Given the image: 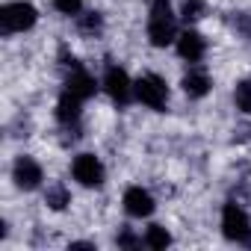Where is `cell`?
Instances as JSON below:
<instances>
[{
  "instance_id": "cell-13",
  "label": "cell",
  "mask_w": 251,
  "mask_h": 251,
  "mask_svg": "<svg viewBox=\"0 0 251 251\" xmlns=\"http://www.w3.org/2000/svg\"><path fill=\"white\" fill-rule=\"evenodd\" d=\"M45 201H48V207H50V210H65V204L71 201V195H68V189H65L62 183H53V186L48 189Z\"/></svg>"
},
{
  "instance_id": "cell-6",
  "label": "cell",
  "mask_w": 251,
  "mask_h": 251,
  "mask_svg": "<svg viewBox=\"0 0 251 251\" xmlns=\"http://www.w3.org/2000/svg\"><path fill=\"white\" fill-rule=\"evenodd\" d=\"M71 172H74V180L83 183V186H89V189L103 183V166H100V160H98L95 154H80V157H74Z\"/></svg>"
},
{
  "instance_id": "cell-17",
  "label": "cell",
  "mask_w": 251,
  "mask_h": 251,
  "mask_svg": "<svg viewBox=\"0 0 251 251\" xmlns=\"http://www.w3.org/2000/svg\"><path fill=\"white\" fill-rule=\"evenodd\" d=\"M233 27H236V33H242L245 39H251V15L248 12H236L233 15Z\"/></svg>"
},
{
  "instance_id": "cell-14",
  "label": "cell",
  "mask_w": 251,
  "mask_h": 251,
  "mask_svg": "<svg viewBox=\"0 0 251 251\" xmlns=\"http://www.w3.org/2000/svg\"><path fill=\"white\" fill-rule=\"evenodd\" d=\"M145 242H148L151 248H166V245L172 242V236H169V230H166L163 225H151L148 233H145Z\"/></svg>"
},
{
  "instance_id": "cell-20",
  "label": "cell",
  "mask_w": 251,
  "mask_h": 251,
  "mask_svg": "<svg viewBox=\"0 0 251 251\" xmlns=\"http://www.w3.org/2000/svg\"><path fill=\"white\" fill-rule=\"evenodd\" d=\"M118 245H124V248H136L139 242H136V236H130V233H121V236H118Z\"/></svg>"
},
{
  "instance_id": "cell-9",
  "label": "cell",
  "mask_w": 251,
  "mask_h": 251,
  "mask_svg": "<svg viewBox=\"0 0 251 251\" xmlns=\"http://www.w3.org/2000/svg\"><path fill=\"white\" fill-rule=\"evenodd\" d=\"M65 92H71V95H77L80 100H86V98H92V95L98 92V83H95V77L86 74L83 68H74V71L68 74V80H65Z\"/></svg>"
},
{
  "instance_id": "cell-19",
  "label": "cell",
  "mask_w": 251,
  "mask_h": 251,
  "mask_svg": "<svg viewBox=\"0 0 251 251\" xmlns=\"http://www.w3.org/2000/svg\"><path fill=\"white\" fill-rule=\"evenodd\" d=\"M53 6H56L62 15H77L80 6H83V0H53Z\"/></svg>"
},
{
  "instance_id": "cell-1",
  "label": "cell",
  "mask_w": 251,
  "mask_h": 251,
  "mask_svg": "<svg viewBox=\"0 0 251 251\" xmlns=\"http://www.w3.org/2000/svg\"><path fill=\"white\" fill-rule=\"evenodd\" d=\"M148 39L154 48H166L175 42V15L169 0H154L148 15Z\"/></svg>"
},
{
  "instance_id": "cell-3",
  "label": "cell",
  "mask_w": 251,
  "mask_h": 251,
  "mask_svg": "<svg viewBox=\"0 0 251 251\" xmlns=\"http://www.w3.org/2000/svg\"><path fill=\"white\" fill-rule=\"evenodd\" d=\"M133 95H136L145 106H151V109H166V103H169V86H166V80L157 77V74L139 77V80L133 83Z\"/></svg>"
},
{
  "instance_id": "cell-7",
  "label": "cell",
  "mask_w": 251,
  "mask_h": 251,
  "mask_svg": "<svg viewBox=\"0 0 251 251\" xmlns=\"http://www.w3.org/2000/svg\"><path fill=\"white\" fill-rule=\"evenodd\" d=\"M12 180L21 189H36L42 183V166L33 157H18L15 166H12Z\"/></svg>"
},
{
  "instance_id": "cell-18",
  "label": "cell",
  "mask_w": 251,
  "mask_h": 251,
  "mask_svg": "<svg viewBox=\"0 0 251 251\" xmlns=\"http://www.w3.org/2000/svg\"><path fill=\"white\" fill-rule=\"evenodd\" d=\"M80 30H83V33H98V30H100V15H98V12L83 15V18H80Z\"/></svg>"
},
{
  "instance_id": "cell-5",
  "label": "cell",
  "mask_w": 251,
  "mask_h": 251,
  "mask_svg": "<svg viewBox=\"0 0 251 251\" xmlns=\"http://www.w3.org/2000/svg\"><path fill=\"white\" fill-rule=\"evenodd\" d=\"M103 89H106V95H109L118 106H124V103L130 100V95H133V86H130L127 71L118 68V65H109V68H106V74H103Z\"/></svg>"
},
{
  "instance_id": "cell-8",
  "label": "cell",
  "mask_w": 251,
  "mask_h": 251,
  "mask_svg": "<svg viewBox=\"0 0 251 251\" xmlns=\"http://www.w3.org/2000/svg\"><path fill=\"white\" fill-rule=\"evenodd\" d=\"M124 210H127L130 216H136V219H145V216L154 213V198L142 186H130L127 192H124Z\"/></svg>"
},
{
  "instance_id": "cell-12",
  "label": "cell",
  "mask_w": 251,
  "mask_h": 251,
  "mask_svg": "<svg viewBox=\"0 0 251 251\" xmlns=\"http://www.w3.org/2000/svg\"><path fill=\"white\" fill-rule=\"evenodd\" d=\"M183 92H186L189 98H204V95L210 92V77H207L204 71H189V74L183 77Z\"/></svg>"
},
{
  "instance_id": "cell-2",
  "label": "cell",
  "mask_w": 251,
  "mask_h": 251,
  "mask_svg": "<svg viewBox=\"0 0 251 251\" xmlns=\"http://www.w3.org/2000/svg\"><path fill=\"white\" fill-rule=\"evenodd\" d=\"M36 18H39L36 6L24 3V0L0 6V27H3V33H24L36 24Z\"/></svg>"
},
{
  "instance_id": "cell-16",
  "label": "cell",
  "mask_w": 251,
  "mask_h": 251,
  "mask_svg": "<svg viewBox=\"0 0 251 251\" xmlns=\"http://www.w3.org/2000/svg\"><path fill=\"white\" fill-rule=\"evenodd\" d=\"M180 15H183V21H198L204 15V3H201V0H186Z\"/></svg>"
},
{
  "instance_id": "cell-4",
  "label": "cell",
  "mask_w": 251,
  "mask_h": 251,
  "mask_svg": "<svg viewBox=\"0 0 251 251\" xmlns=\"http://www.w3.org/2000/svg\"><path fill=\"white\" fill-rule=\"evenodd\" d=\"M222 233L230 242H248L251 239V219L239 204H225L222 210Z\"/></svg>"
},
{
  "instance_id": "cell-11",
  "label": "cell",
  "mask_w": 251,
  "mask_h": 251,
  "mask_svg": "<svg viewBox=\"0 0 251 251\" xmlns=\"http://www.w3.org/2000/svg\"><path fill=\"white\" fill-rule=\"evenodd\" d=\"M80 98L77 95H71V92H62V98H59V103H56V118H59V124H74L77 118H80Z\"/></svg>"
},
{
  "instance_id": "cell-15",
  "label": "cell",
  "mask_w": 251,
  "mask_h": 251,
  "mask_svg": "<svg viewBox=\"0 0 251 251\" xmlns=\"http://www.w3.org/2000/svg\"><path fill=\"white\" fill-rule=\"evenodd\" d=\"M236 106H239L242 112L251 115V80L236 83Z\"/></svg>"
},
{
  "instance_id": "cell-10",
  "label": "cell",
  "mask_w": 251,
  "mask_h": 251,
  "mask_svg": "<svg viewBox=\"0 0 251 251\" xmlns=\"http://www.w3.org/2000/svg\"><path fill=\"white\" fill-rule=\"evenodd\" d=\"M204 39L195 33V30H186V33H180L177 36V53L183 56V59H189V62H198L201 56H204Z\"/></svg>"
}]
</instances>
